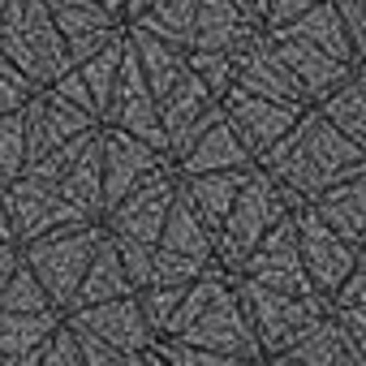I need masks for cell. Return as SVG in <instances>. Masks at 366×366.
<instances>
[{
	"label": "cell",
	"mask_w": 366,
	"mask_h": 366,
	"mask_svg": "<svg viewBox=\"0 0 366 366\" xmlns=\"http://www.w3.org/2000/svg\"><path fill=\"white\" fill-rule=\"evenodd\" d=\"M121 5H125V0H121Z\"/></svg>",
	"instance_id": "cell-55"
},
{
	"label": "cell",
	"mask_w": 366,
	"mask_h": 366,
	"mask_svg": "<svg viewBox=\"0 0 366 366\" xmlns=\"http://www.w3.org/2000/svg\"><path fill=\"white\" fill-rule=\"evenodd\" d=\"M168 340H186V345H199V349H212V353H224L233 362L242 357H263L259 345H254V332L246 323V310L233 293V276L216 263L212 272H203L199 280L186 285L181 293V306L164 332Z\"/></svg>",
	"instance_id": "cell-2"
},
{
	"label": "cell",
	"mask_w": 366,
	"mask_h": 366,
	"mask_svg": "<svg viewBox=\"0 0 366 366\" xmlns=\"http://www.w3.org/2000/svg\"><path fill=\"white\" fill-rule=\"evenodd\" d=\"M69 332H74V345H78V353H82V362L86 366H117L121 357H129V353H121V349H112L108 340H99L95 332H86V327H74V323H65Z\"/></svg>",
	"instance_id": "cell-40"
},
{
	"label": "cell",
	"mask_w": 366,
	"mask_h": 366,
	"mask_svg": "<svg viewBox=\"0 0 366 366\" xmlns=\"http://www.w3.org/2000/svg\"><path fill=\"white\" fill-rule=\"evenodd\" d=\"M242 5H246V9H250L259 22H263V14H267V5H272V0H242Z\"/></svg>",
	"instance_id": "cell-48"
},
{
	"label": "cell",
	"mask_w": 366,
	"mask_h": 366,
	"mask_svg": "<svg viewBox=\"0 0 366 366\" xmlns=\"http://www.w3.org/2000/svg\"><path fill=\"white\" fill-rule=\"evenodd\" d=\"M186 61H190V69H194V78L220 99L229 86H233V78H237V65H242V52H186Z\"/></svg>",
	"instance_id": "cell-33"
},
{
	"label": "cell",
	"mask_w": 366,
	"mask_h": 366,
	"mask_svg": "<svg viewBox=\"0 0 366 366\" xmlns=\"http://www.w3.org/2000/svg\"><path fill=\"white\" fill-rule=\"evenodd\" d=\"M99 237H104V224H99V220H91V224H69V229L44 233V237H35V242L18 246L22 263L31 267V276L39 280V289L48 293V302H52L61 315L69 310L74 289H78V280H82V272H86L91 254H95Z\"/></svg>",
	"instance_id": "cell-6"
},
{
	"label": "cell",
	"mask_w": 366,
	"mask_h": 366,
	"mask_svg": "<svg viewBox=\"0 0 366 366\" xmlns=\"http://www.w3.org/2000/svg\"><path fill=\"white\" fill-rule=\"evenodd\" d=\"M26 168V134H22V112H5L0 117V186Z\"/></svg>",
	"instance_id": "cell-35"
},
{
	"label": "cell",
	"mask_w": 366,
	"mask_h": 366,
	"mask_svg": "<svg viewBox=\"0 0 366 366\" xmlns=\"http://www.w3.org/2000/svg\"><path fill=\"white\" fill-rule=\"evenodd\" d=\"M99 121L91 112H82L78 104H69L65 95H56L52 86H39L26 104H22V134H26V164L48 155L52 147L95 129Z\"/></svg>",
	"instance_id": "cell-14"
},
{
	"label": "cell",
	"mask_w": 366,
	"mask_h": 366,
	"mask_svg": "<svg viewBox=\"0 0 366 366\" xmlns=\"http://www.w3.org/2000/svg\"><path fill=\"white\" fill-rule=\"evenodd\" d=\"M181 293H186V285H147V289H138V306H142V319L155 332V340L168 332V323L181 306Z\"/></svg>",
	"instance_id": "cell-34"
},
{
	"label": "cell",
	"mask_w": 366,
	"mask_h": 366,
	"mask_svg": "<svg viewBox=\"0 0 366 366\" xmlns=\"http://www.w3.org/2000/svg\"><path fill=\"white\" fill-rule=\"evenodd\" d=\"M263 35V22L242 0H199L186 52H246Z\"/></svg>",
	"instance_id": "cell-17"
},
{
	"label": "cell",
	"mask_w": 366,
	"mask_h": 366,
	"mask_svg": "<svg viewBox=\"0 0 366 366\" xmlns=\"http://www.w3.org/2000/svg\"><path fill=\"white\" fill-rule=\"evenodd\" d=\"M35 91H39V86H35L14 61L0 56V117H5V112H22V104H26Z\"/></svg>",
	"instance_id": "cell-37"
},
{
	"label": "cell",
	"mask_w": 366,
	"mask_h": 366,
	"mask_svg": "<svg viewBox=\"0 0 366 366\" xmlns=\"http://www.w3.org/2000/svg\"><path fill=\"white\" fill-rule=\"evenodd\" d=\"M172 199H177V168L164 164V168L147 172L129 194H121V199L99 216V224H104L108 237H129V242L155 246V237H159V229H164V220H168Z\"/></svg>",
	"instance_id": "cell-8"
},
{
	"label": "cell",
	"mask_w": 366,
	"mask_h": 366,
	"mask_svg": "<svg viewBox=\"0 0 366 366\" xmlns=\"http://www.w3.org/2000/svg\"><path fill=\"white\" fill-rule=\"evenodd\" d=\"M99 125H112V129H125L134 138H142L147 147H155L164 155V129H159V112H155V99H151V86L125 44L121 52V69H117V82H112V95H108V108L99 117ZM168 159V155H164Z\"/></svg>",
	"instance_id": "cell-12"
},
{
	"label": "cell",
	"mask_w": 366,
	"mask_h": 366,
	"mask_svg": "<svg viewBox=\"0 0 366 366\" xmlns=\"http://www.w3.org/2000/svg\"><path fill=\"white\" fill-rule=\"evenodd\" d=\"M65 323L95 332L99 340H108V345H112V349H121V353H147V349L155 345V332H151V327H147V319H142L138 293L108 297V302L78 306V310H65Z\"/></svg>",
	"instance_id": "cell-16"
},
{
	"label": "cell",
	"mask_w": 366,
	"mask_h": 366,
	"mask_svg": "<svg viewBox=\"0 0 366 366\" xmlns=\"http://www.w3.org/2000/svg\"><path fill=\"white\" fill-rule=\"evenodd\" d=\"M142 5H147V0H125V5H121V18H134Z\"/></svg>",
	"instance_id": "cell-49"
},
{
	"label": "cell",
	"mask_w": 366,
	"mask_h": 366,
	"mask_svg": "<svg viewBox=\"0 0 366 366\" xmlns=\"http://www.w3.org/2000/svg\"><path fill=\"white\" fill-rule=\"evenodd\" d=\"M327 319L340 323L362 349H366V263L357 259V267L327 293Z\"/></svg>",
	"instance_id": "cell-31"
},
{
	"label": "cell",
	"mask_w": 366,
	"mask_h": 366,
	"mask_svg": "<svg viewBox=\"0 0 366 366\" xmlns=\"http://www.w3.org/2000/svg\"><path fill=\"white\" fill-rule=\"evenodd\" d=\"M44 5H48V14H52V22L61 31L65 48H69V61L74 65L82 56H91L95 48H104L125 26V18L117 9L99 5V0H44Z\"/></svg>",
	"instance_id": "cell-18"
},
{
	"label": "cell",
	"mask_w": 366,
	"mask_h": 366,
	"mask_svg": "<svg viewBox=\"0 0 366 366\" xmlns=\"http://www.w3.org/2000/svg\"><path fill=\"white\" fill-rule=\"evenodd\" d=\"M56 190L69 207H78L86 220H99L104 216V177H99V129L95 138L78 151V159L56 177Z\"/></svg>",
	"instance_id": "cell-27"
},
{
	"label": "cell",
	"mask_w": 366,
	"mask_h": 366,
	"mask_svg": "<svg viewBox=\"0 0 366 366\" xmlns=\"http://www.w3.org/2000/svg\"><path fill=\"white\" fill-rule=\"evenodd\" d=\"M35 366H86L82 353H78V345H74V332L65 327V319H61V327L48 336V345H44V353H39Z\"/></svg>",
	"instance_id": "cell-41"
},
{
	"label": "cell",
	"mask_w": 366,
	"mask_h": 366,
	"mask_svg": "<svg viewBox=\"0 0 366 366\" xmlns=\"http://www.w3.org/2000/svg\"><path fill=\"white\" fill-rule=\"evenodd\" d=\"M112 246H117V254H121V267H125V276H129V285H134V293L147 285V276H151V246H142V242H129V237H108Z\"/></svg>",
	"instance_id": "cell-39"
},
{
	"label": "cell",
	"mask_w": 366,
	"mask_h": 366,
	"mask_svg": "<svg viewBox=\"0 0 366 366\" xmlns=\"http://www.w3.org/2000/svg\"><path fill=\"white\" fill-rule=\"evenodd\" d=\"M0 56L14 61L35 86L56 82L74 65L44 0H9L0 9Z\"/></svg>",
	"instance_id": "cell-3"
},
{
	"label": "cell",
	"mask_w": 366,
	"mask_h": 366,
	"mask_svg": "<svg viewBox=\"0 0 366 366\" xmlns=\"http://www.w3.org/2000/svg\"><path fill=\"white\" fill-rule=\"evenodd\" d=\"M0 310H56V306H52L48 293L39 289V280L31 276V267L18 259V267H14L5 293H0Z\"/></svg>",
	"instance_id": "cell-36"
},
{
	"label": "cell",
	"mask_w": 366,
	"mask_h": 366,
	"mask_svg": "<svg viewBox=\"0 0 366 366\" xmlns=\"http://www.w3.org/2000/svg\"><path fill=\"white\" fill-rule=\"evenodd\" d=\"M172 168H177V177H194V172H250L254 168V155L242 147V138L220 117V121H212L190 142V151L181 155Z\"/></svg>",
	"instance_id": "cell-24"
},
{
	"label": "cell",
	"mask_w": 366,
	"mask_h": 366,
	"mask_svg": "<svg viewBox=\"0 0 366 366\" xmlns=\"http://www.w3.org/2000/svg\"><path fill=\"white\" fill-rule=\"evenodd\" d=\"M5 5H9V0H0V9H5Z\"/></svg>",
	"instance_id": "cell-54"
},
{
	"label": "cell",
	"mask_w": 366,
	"mask_h": 366,
	"mask_svg": "<svg viewBox=\"0 0 366 366\" xmlns=\"http://www.w3.org/2000/svg\"><path fill=\"white\" fill-rule=\"evenodd\" d=\"M18 246L9 242V246H0V293H5V285H9V276H14V267H18Z\"/></svg>",
	"instance_id": "cell-45"
},
{
	"label": "cell",
	"mask_w": 366,
	"mask_h": 366,
	"mask_svg": "<svg viewBox=\"0 0 366 366\" xmlns=\"http://www.w3.org/2000/svg\"><path fill=\"white\" fill-rule=\"evenodd\" d=\"M302 108H289V104H276V99H263V95H246L237 86H229L220 95V117L224 125L242 138V147L254 155V164L293 129Z\"/></svg>",
	"instance_id": "cell-13"
},
{
	"label": "cell",
	"mask_w": 366,
	"mask_h": 366,
	"mask_svg": "<svg viewBox=\"0 0 366 366\" xmlns=\"http://www.w3.org/2000/svg\"><path fill=\"white\" fill-rule=\"evenodd\" d=\"M242 280H254L263 289H276V293H293V297H310V280H306V267H302V254H297V229H293V212L285 220H276L263 242L246 254V263L237 267Z\"/></svg>",
	"instance_id": "cell-10"
},
{
	"label": "cell",
	"mask_w": 366,
	"mask_h": 366,
	"mask_svg": "<svg viewBox=\"0 0 366 366\" xmlns=\"http://www.w3.org/2000/svg\"><path fill=\"white\" fill-rule=\"evenodd\" d=\"M138 366H168V362H164V353H159V349L151 345V349L142 353V362H138Z\"/></svg>",
	"instance_id": "cell-47"
},
{
	"label": "cell",
	"mask_w": 366,
	"mask_h": 366,
	"mask_svg": "<svg viewBox=\"0 0 366 366\" xmlns=\"http://www.w3.org/2000/svg\"><path fill=\"white\" fill-rule=\"evenodd\" d=\"M332 5H336V14H340V22L349 31L353 48L366 56V0H332Z\"/></svg>",
	"instance_id": "cell-42"
},
{
	"label": "cell",
	"mask_w": 366,
	"mask_h": 366,
	"mask_svg": "<svg viewBox=\"0 0 366 366\" xmlns=\"http://www.w3.org/2000/svg\"><path fill=\"white\" fill-rule=\"evenodd\" d=\"M155 349L164 353L168 366H233V357H224V353H212V349H199L186 340H168V336H159Z\"/></svg>",
	"instance_id": "cell-38"
},
{
	"label": "cell",
	"mask_w": 366,
	"mask_h": 366,
	"mask_svg": "<svg viewBox=\"0 0 366 366\" xmlns=\"http://www.w3.org/2000/svg\"><path fill=\"white\" fill-rule=\"evenodd\" d=\"M327 125H336L345 138H353L357 147H366V91H362V69L349 74L336 91H327L319 104H310Z\"/></svg>",
	"instance_id": "cell-30"
},
{
	"label": "cell",
	"mask_w": 366,
	"mask_h": 366,
	"mask_svg": "<svg viewBox=\"0 0 366 366\" xmlns=\"http://www.w3.org/2000/svg\"><path fill=\"white\" fill-rule=\"evenodd\" d=\"M125 293H134V285H129V276H125V267H121L117 246H112L108 233H104L99 246H95V254H91V263H86V272H82V280H78V289H74L69 310L95 306V302H108V297H125Z\"/></svg>",
	"instance_id": "cell-28"
},
{
	"label": "cell",
	"mask_w": 366,
	"mask_h": 366,
	"mask_svg": "<svg viewBox=\"0 0 366 366\" xmlns=\"http://www.w3.org/2000/svg\"><path fill=\"white\" fill-rule=\"evenodd\" d=\"M340 242H349L353 250H362L366 242V172L349 177V181H336L323 194H315L306 203Z\"/></svg>",
	"instance_id": "cell-20"
},
{
	"label": "cell",
	"mask_w": 366,
	"mask_h": 366,
	"mask_svg": "<svg viewBox=\"0 0 366 366\" xmlns=\"http://www.w3.org/2000/svg\"><path fill=\"white\" fill-rule=\"evenodd\" d=\"M289 357L302 362V366H366V349L340 323H332L327 315L289 349Z\"/></svg>",
	"instance_id": "cell-26"
},
{
	"label": "cell",
	"mask_w": 366,
	"mask_h": 366,
	"mask_svg": "<svg viewBox=\"0 0 366 366\" xmlns=\"http://www.w3.org/2000/svg\"><path fill=\"white\" fill-rule=\"evenodd\" d=\"M267 366H302V362H293L289 353H276V357H267Z\"/></svg>",
	"instance_id": "cell-50"
},
{
	"label": "cell",
	"mask_w": 366,
	"mask_h": 366,
	"mask_svg": "<svg viewBox=\"0 0 366 366\" xmlns=\"http://www.w3.org/2000/svg\"><path fill=\"white\" fill-rule=\"evenodd\" d=\"M293 207H297V203L254 164V168L246 172V181H242V190H237L229 216H224L220 229H216V263H220L229 276H237V267H242L246 254L263 242V233H267L276 220H285Z\"/></svg>",
	"instance_id": "cell-4"
},
{
	"label": "cell",
	"mask_w": 366,
	"mask_h": 366,
	"mask_svg": "<svg viewBox=\"0 0 366 366\" xmlns=\"http://www.w3.org/2000/svg\"><path fill=\"white\" fill-rule=\"evenodd\" d=\"M315 5H319V0H272L267 14H263V31L285 26V22H293L297 14H306V9H315Z\"/></svg>",
	"instance_id": "cell-44"
},
{
	"label": "cell",
	"mask_w": 366,
	"mask_h": 366,
	"mask_svg": "<svg viewBox=\"0 0 366 366\" xmlns=\"http://www.w3.org/2000/svg\"><path fill=\"white\" fill-rule=\"evenodd\" d=\"M99 5H108V9H117V14H121V0H99Z\"/></svg>",
	"instance_id": "cell-53"
},
{
	"label": "cell",
	"mask_w": 366,
	"mask_h": 366,
	"mask_svg": "<svg viewBox=\"0 0 366 366\" xmlns=\"http://www.w3.org/2000/svg\"><path fill=\"white\" fill-rule=\"evenodd\" d=\"M293 229H297V254H302V267H306V280L319 297H327L362 259V250H353L349 242H340L306 203L293 207Z\"/></svg>",
	"instance_id": "cell-11"
},
{
	"label": "cell",
	"mask_w": 366,
	"mask_h": 366,
	"mask_svg": "<svg viewBox=\"0 0 366 366\" xmlns=\"http://www.w3.org/2000/svg\"><path fill=\"white\" fill-rule=\"evenodd\" d=\"M61 319V310H0V366H35Z\"/></svg>",
	"instance_id": "cell-22"
},
{
	"label": "cell",
	"mask_w": 366,
	"mask_h": 366,
	"mask_svg": "<svg viewBox=\"0 0 366 366\" xmlns=\"http://www.w3.org/2000/svg\"><path fill=\"white\" fill-rule=\"evenodd\" d=\"M233 293L246 310V323H250L254 345H259L263 357L289 353L327 315V297H319V293L293 297V293H276V289H263V285L242 280V276H233Z\"/></svg>",
	"instance_id": "cell-5"
},
{
	"label": "cell",
	"mask_w": 366,
	"mask_h": 366,
	"mask_svg": "<svg viewBox=\"0 0 366 366\" xmlns=\"http://www.w3.org/2000/svg\"><path fill=\"white\" fill-rule=\"evenodd\" d=\"M194 14H199V0H147V5L125 22L155 35V39H164V44H172V48H190Z\"/></svg>",
	"instance_id": "cell-29"
},
{
	"label": "cell",
	"mask_w": 366,
	"mask_h": 366,
	"mask_svg": "<svg viewBox=\"0 0 366 366\" xmlns=\"http://www.w3.org/2000/svg\"><path fill=\"white\" fill-rule=\"evenodd\" d=\"M267 35L302 39V44H310V48H319V52H327V56H336V61H345V65H353V69H362V52L353 48V39H349V31H345V22H340V14H336L332 0H319L315 9L297 14V18L285 22V26H272Z\"/></svg>",
	"instance_id": "cell-21"
},
{
	"label": "cell",
	"mask_w": 366,
	"mask_h": 366,
	"mask_svg": "<svg viewBox=\"0 0 366 366\" xmlns=\"http://www.w3.org/2000/svg\"><path fill=\"white\" fill-rule=\"evenodd\" d=\"M259 168L293 203H310L336 181H349L366 172V147L345 138L336 125H327L315 108H302L293 129L259 159Z\"/></svg>",
	"instance_id": "cell-1"
},
{
	"label": "cell",
	"mask_w": 366,
	"mask_h": 366,
	"mask_svg": "<svg viewBox=\"0 0 366 366\" xmlns=\"http://www.w3.org/2000/svg\"><path fill=\"white\" fill-rule=\"evenodd\" d=\"M237 91L246 95H263V99H276V104H289V108H310L297 91V82L285 74V65L276 61L267 35H259L246 52H242V65H237V78H233Z\"/></svg>",
	"instance_id": "cell-23"
},
{
	"label": "cell",
	"mask_w": 366,
	"mask_h": 366,
	"mask_svg": "<svg viewBox=\"0 0 366 366\" xmlns=\"http://www.w3.org/2000/svg\"><path fill=\"white\" fill-rule=\"evenodd\" d=\"M263 35H267V31H263ZM267 44H272V52H276V61L285 65V74L297 82V91H302L306 104H319V99H323L327 91H336L349 74H357L353 65H345V61H336V56H327V52L302 44V39L267 35Z\"/></svg>",
	"instance_id": "cell-19"
},
{
	"label": "cell",
	"mask_w": 366,
	"mask_h": 366,
	"mask_svg": "<svg viewBox=\"0 0 366 366\" xmlns=\"http://www.w3.org/2000/svg\"><path fill=\"white\" fill-rule=\"evenodd\" d=\"M233 366H267V357H242V362H233Z\"/></svg>",
	"instance_id": "cell-51"
},
{
	"label": "cell",
	"mask_w": 366,
	"mask_h": 366,
	"mask_svg": "<svg viewBox=\"0 0 366 366\" xmlns=\"http://www.w3.org/2000/svg\"><path fill=\"white\" fill-rule=\"evenodd\" d=\"M168 159L155 151V147H147L142 138H134V134H125V129H112V125H99V177H104V212L121 199V194H129L138 181L147 177V172H155V168H164Z\"/></svg>",
	"instance_id": "cell-15"
},
{
	"label": "cell",
	"mask_w": 366,
	"mask_h": 366,
	"mask_svg": "<svg viewBox=\"0 0 366 366\" xmlns=\"http://www.w3.org/2000/svg\"><path fill=\"white\" fill-rule=\"evenodd\" d=\"M138 362H142V353H129V357H121L117 366H138Z\"/></svg>",
	"instance_id": "cell-52"
},
{
	"label": "cell",
	"mask_w": 366,
	"mask_h": 366,
	"mask_svg": "<svg viewBox=\"0 0 366 366\" xmlns=\"http://www.w3.org/2000/svg\"><path fill=\"white\" fill-rule=\"evenodd\" d=\"M242 181H246V172H194V177H177V194L190 203V212L216 237L220 220L229 216V207L242 190Z\"/></svg>",
	"instance_id": "cell-25"
},
{
	"label": "cell",
	"mask_w": 366,
	"mask_h": 366,
	"mask_svg": "<svg viewBox=\"0 0 366 366\" xmlns=\"http://www.w3.org/2000/svg\"><path fill=\"white\" fill-rule=\"evenodd\" d=\"M121 52H125V26L104 44V48H95L91 56H82L74 69H78V78L86 82V91H91V104H95V117H104V108H108V95H112V82H117V69H121Z\"/></svg>",
	"instance_id": "cell-32"
},
{
	"label": "cell",
	"mask_w": 366,
	"mask_h": 366,
	"mask_svg": "<svg viewBox=\"0 0 366 366\" xmlns=\"http://www.w3.org/2000/svg\"><path fill=\"white\" fill-rule=\"evenodd\" d=\"M212 267H216V237L203 229V220L190 212V203L177 194L172 207H168V220H164V229L151 246L147 285H190Z\"/></svg>",
	"instance_id": "cell-7"
},
{
	"label": "cell",
	"mask_w": 366,
	"mask_h": 366,
	"mask_svg": "<svg viewBox=\"0 0 366 366\" xmlns=\"http://www.w3.org/2000/svg\"><path fill=\"white\" fill-rule=\"evenodd\" d=\"M0 203L9 212V224H14V242L26 246L44 233H56V229H69V224H91L78 207H69L61 199V190L52 181H39L31 172H18L9 186H0Z\"/></svg>",
	"instance_id": "cell-9"
},
{
	"label": "cell",
	"mask_w": 366,
	"mask_h": 366,
	"mask_svg": "<svg viewBox=\"0 0 366 366\" xmlns=\"http://www.w3.org/2000/svg\"><path fill=\"white\" fill-rule=\"evenodd\" d=\"M14 242V224H9V212H5V203H0V246H9ZM18 246V242H14Z\"/></svg>",
	"instance_id": "cell-46"
},
{
	"label": "cell",
	"mask_w": 366,
	"mask_h": 366,
	"mask_svg": "<svg viewBox=\"0 0 366 366\" xmlns=\"http://www.w3.org/2000/svg\"><path fill=\"white\" fill-rule=\"evenodd\" d=\"M48 86H52L56 95H65L69 104H78L82 112H91V117H95V104H91V91H86V82L78 78V69H74V65H69V69H65V74H61L56 82H48ZM95 121H99V117H95Z\"/></svg>",
	"instance_id": "cell-43"
}]
</instances>
